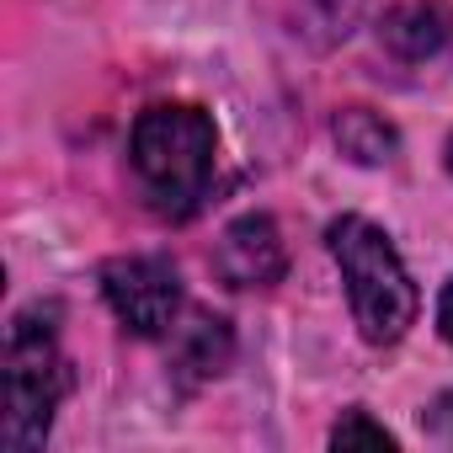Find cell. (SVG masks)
Wrapping results in <instances>:
<instances>
[{
	"mask_svg": "<svg viewBox=\"0 0 453 453\" xmlns=\"http://www.w3.org/2000/svg\"><path fill=\"white\" fill-rule=\"evenodd\" d=\"M331 134H336V150L347 160H357V165H389L395 150H400V134L379 112H368V107H342Z\"/></svg>",
	"mask_w": 453,
	"mask_h": 453,
	"instance_id": "cell-8",
	"label": "cell"
},
{
	"mask_svg": "<svg viewBox=\"0 0 453 453\" xmlns=\"http://www.w3.org/2000/svg\"><path fill=\"white\" fill-rule=\"evenodd\" d=\"M102 294L134 336H165L181 315V278L165 257H118L102 267Z\"/></svg>",
	"mask_w": 453,
	"mask_h": 453,
	"instance_id": "cell-4",
	"label": "cell"
},
{
	"mask_svg": "<svg viewBox=\"0 0 453 453\" xmlns=\"http://www.w3.org/2000/svg\"><path fill=\"white\" fill-rule=\"evenodd\" d=\"M70 389V363L59 352L54 310H27L12 320L6 336V368H0V448L6 453H38L49 442L54 411Z\"/></svg>",
	"mask_w": 453,
	"mask_h": 453,
	"instance_id": "cell-2",
	"label": "cell"
},
{
	"mask_svg": "<svg viewBox=\"0 0 453 453\" xmlns=\"http://www.w3.org/2000/svg\"><path fill=\"white\" fill-rule=\"evenodd\" d=\"M331 448H342V453H347V448H384V453H389V448H395V432L379 426L368 411H347V416L336 421V432H331Z\"/></svg>",
	"mask_w": 453,
	"mask_h": 453,
	"instance_id": "cell-9",
	"label": "cell"
},
{
	"mask_svg": "<svg viewBox=\"0 0 453 453\" xmlns=\"http://www.w3.org/2000/svg\"><path fill=\"white\" fill-rule=\"evenodd\" d=\"M384 43H389V54L421 65V59H432V54L448 43V17H442L437 6H426V0H411V6L389 12V22H384Z\"/></svg>",
	"mask_w": 453,
	"mask_h": 453,
	"instance_id": "cell-6",
	"label": "cell"
},
{
	"mask_svg": "<svg viewBox=\"0 0 453 453\" xmlns=\"http://www.w3.org/2000/svg\"><path fill=\"white\" fill-rule=\"evenodd\" d=\"M326 246L342 267V283H347V299H352V320L363 331V342L373 347H395L411 326H416V283L400 262V251L389 246V235L379 224H368L363 213H342L331 230H326Z\"/></svg>",
	"mask_w": 453,
	"mask_h": 453,
	"instance_id": "cell-3",
	"label": "cell"
},
{
	"mask_svg": "<svg viewBox=\"0 0 453 453\" xmlns=\"http://www.w3.org/2000/svg\"><path fill=\"white\" fill-rule=\"evenodd\" d=\"M448 171H453V139H448Z\"/></svg>",
	"mask_w": 453,
	"mask_h": 453,
	"instance_id": "cell-11",
	"label": "cell"
},
{
	"mask_svg": "<svg viewBox=\"0 0 453 453\" xmlns=\"http://www.w3.org/2000/svg\"><path fill=\"white\" fill-rule=\"evenodd\" d=\"M224 363H230V326L213 320V315H197V320L176 336V373H181V384L219 379Z\"/></svg>",
	"mask_w": 453,
	"mask_h": 453,
	"instance_id": "cell-7",
	"label": "cell"
},
{
	"mask_svg": "<svg viewBox=\"0 0 453 453\" xmlns=\"http://www.w3.org/2000/svg\"><path fill=\"white\" fill-rule=\"evenodd\" d=\"M213 273L224 288H273L288 273L278 224L267 213H246L235 224H224V235L213 246Z\"/></svg>",
	"mask_w": 453,
	"mask_h": 453,
	"instance_id": "cell-5",
	"label": "cell"
},
{
	"mask_svg": "<svg viewBox=\"0 0 453 453\" xmlns=\"http://www.w3.org/2000/svg\"><path fill=\"white\" fill-rule=\"evenodd\" d=\"M437 331L453 342V278H448V288H442V299H437Z\"/></svg>",
	"mask_w": 453,
	"mask_h": 453,
	"instance_id": "cell-10",
	"label": "cell"
},
{
	"mask_svg": "<svg viewBox=\"0 0 453 453\" xmlns=\"http://www.w3.org/2000/svg\"><path fill=\"white\" fill-rule=\"evenodd\" d=\"M213 118L192 102H160L144 107L134 134H128V165L139 176V192L150 197L155 213L187 219L213 181Z\"/></svg>",
	"mask_w": 453,
	"mask_h": 453,
	"instance_id": "cell-1",
	"label": "cell"
}]
</instances>
